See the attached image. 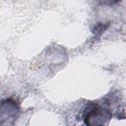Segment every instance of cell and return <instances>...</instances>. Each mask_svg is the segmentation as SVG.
Returning a JSON list of instances; mask_svg holds the SVG:
<instances>
[{"instance_id": "obj_2", "label": "cell", "mask_w": 126, "mask_h": 126, "mask_svg": "<svg viewBox=\"0 0 126 126\" xmlns=\"http://www.w3.org/2000/svg\"><path fill=\"white\" fill-rule=\"evenodd\" d=\"M1 108L4 110V122L7 119L8 122L15 119L19 110V107L16 101L10 98L4 100L3 102H1Z\"/></svg>"}, {"instance_id": "obj_3", "label": "cell", "mask_w": 126, "mask_h": 126, "mask_svg": "<svg viewBox=\"0 0 126 126\" xmlns=\"http://www.w3.org/2000/svg\"><path fill=\"white\" fill-rule=\"evenodd\" d=\"M108 26V25H107V24L99 23L94 28L93 32L96 36L98 35H101L103 33V32L107 29Z\"/></svg>"}, {"instance_id": "obj_1", "label": "cell", "mask_w": 126, "mask_h": 126, "mask_svg": "<svg viewBox=\"0 0 126 126\" xmlns=\"http://www.w3.org/2000/svg\"><path fill=\"white\" fill-rule=\"evenodd\" d=\"M107 99L103 105L99 103L89 102L84 111V122L88 126H103L109 123L112 118V113Z\"/></svg>"}]
</instances>
